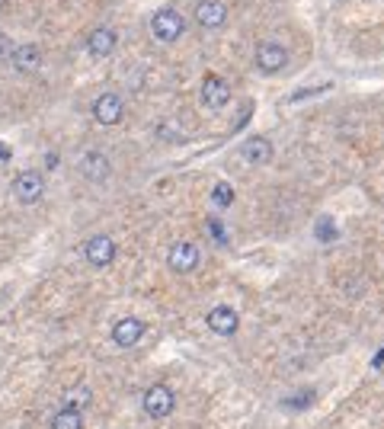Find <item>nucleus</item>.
Masks as SVG:
<instances>
[{
    "label": "nucleus",
    "instance_id": "nucleus-1",
    "mask_svg": "<svg viewBox=\"0 0 384 429\" xmlns=\"http://www.w3.org/2000/svg\"><path fill=\"white\" fill-rule=\"evenodd\" d=\"M141 410L151 416V420H166V416L176 410L173 388H166V384H151L141 398Z\"/></svg>",
    "mask_w": 384,
    "mask_h": 429
},
{
    "label": "nucleus",
    "instance_id": "nucleus-2",
    "mask_svg": "<svg viewBox=\"0 0 384 429\" xmlns=\"http://www.w3.org/2000/svg\"><path fill=\"white\" fill-rule=\"evenodd\" d=\"M183 29H186V23H183V16L173 7H164L151 16V32L157 42H176L183 36Z\"/></svg>",
    "mask_w": 384,
    "mask_h": 429
},
{
    "label": "nucleus",
    "instance_id": "nucleus-3",
    "mask_svg": "<svg viewBox=\"0 0 384 429\" xmlns=\"http://www.w3.org/2000/svg\"><path fill=\"white\" fill-rule=\"evenodd\" d=\"M166 263H170L173 272L186 276V272L199 269V263H202V250H199V244H192V241H176L173 247H170V253H166Z\"/></svg>",
    "mask_w": 384,
    "mask_h": 429
},
{
    "label": "nucleus",
    "instance_id": "nucleus-4",
    "mask_svg": "<svg viewBox=\"0 0 384 429\" xmlns=\"http://www.w3.org/2000/svg\"><path fill=\"white\" fill-rule=\"evenodd\" d=\"M42 192H45V176L38 174V170H23V174L13 180L16 202L32 205V202H38V199H42Z\"/></svg>",
    "mask_w": 384,
    "mask_h": 429
},
{
    "label": "nucleus",
    "instance_id": "nucleus-5",
    "mask_svg": "<svg viewBox=\"0 0 384 429\" xmlns=\"http://www.w3.org/2000/svg\"><path fill=\"white\" fill-rule=\"evenodd\" d=\"M83 256H87L90 266L103 269V266H109L115 260V241L109 234H97V237H90V241L83 244Z\"/></svg>",
    "mask_w": 384,
    "mask_h": 429
},
{
    "label": "nucleus",
    "instance_id": "nucleus-6",
    "mask_svg": "<svg viewBox=\"0 0 384 429\" xmlns=\"http://www.w3.org/2000/svg\"><path fill=\"white\" fill-rule=\"evenodd\" d=\"M122 115H125V99H122L119 93H103V97H97V103H93V119H97L99 125H119Z\"/></svg>",
    "mask_w": 384,
    "mask_h": 429
},
{
    "label": "nucleus",
    "instance_id": "nucleus-7",
    "mask_svg": "<svg viewBox=\"0 0 384 429\" xmlns=\"http://www.w3.org/2000/svg\"><path fill=\"white\" fill-rule=\"evenodd\" d=\"M285 64H288V52L279 42H259L256 45V68L263 74H279Z\"/></svg>",
    "mask_w": 384,
    "mask_h": 429
},
{
    "label": "nucleus",
    "instance_id": "nucleus-8",
    "mask_svg": "<svg viewBox=\"0 0 384 429\" xmlns=\"http://www.w3.org/2000/svg\"><path fill=\"white\" fill-rule=\"evenodd\" d=\"M205 324H208L211 333H218V337H234V333L241 330V317H237V311H234V308H227V304H218V308L208 311Z\"/></svg>",
    "mask_w": 384,
    "mask_h": 429
},
{
    "label": "nucleus",
    "instance_id": "nucleus-9",
    "mask_svg": "<svg viewBox=\"0 0 384 429\" xmlns=\"http://www.w3.org/2000/svg\"><path fill=\"white\" fill-rule=\"evenodd\" d=\"M202 103L208 106V109H225V106L231 103V83L218 74H208L202 80Z\"/></svg>",
    "mask_w": 384,
    "mask_h": 429
},
{
    "label": "nucleus",
    "instance_id": "nucleus-10",
    "mask_svg": "<svg viewBox=\"0 0 384 429\" xmlns=\"http://www.w3.org/2000/svg\"><path fill=\"white\" fill-rule=\"evenodd\" d=\"M141 337H144V321H138V317H122V321L113 324V339H115V346H122V349L138 346Z\"/></svg>",
    "mask_w": 384,
    "mask_h": 429
},
{
    "label": "nucleus",
    "instance_id": "nucleus-11",
    "mask_svg": "<svg viewBox=\"0 0 384 429\" xmlns=\"http://www.w3.org/2000/svg\"><path fill=\"white\" fill-rule=\"evenodd\" d=\"M227 20V7L221 0H199L196 3V23L205 26V29H218Z\"/></svg>",
    "mask_w": 384,
    "mask_h": 429
},
{
    "label": "nucleus",
    "instance_id": "nucleus-12",
    "mask_svg": "<svg viewBox=\"0 0 384 429\" xmlns=\"http://www.w3.org/2000/svg\"><path fill=\"white\" fill-rule=\"evenodd\" d=\"M109 170H113V164H109V157L103 151H87L80 157V174L90 183H103L109 176Z\"/></svg>",
    "mask_w": 384,
    "mask_h": 429
},
{
    "label": "nucleus",
    "instance_id": "nucleus-13",
    "mask_svg": "<svg viewBox=\"0 0 384 429\" xmlns=\"http://www.w3.org/2000/svg\"><path fill=\"white\" fill-rule=\"evenodd\" d=\"M241 157L247 160V164H269L272 160V141L269 138H263V135H250L247 141H243V148H241Z\"/></svg>",
    "mask_w": 384,
    "mask_h": 429
},
{
    "label": "nucleus",
    "instance_id": "nucleus-14",
    "mask_svg": "<svg viewBox=\"0 0 384 429\" xmlns=\"http://www.w3.org/2000/svg\"><path fill=\"white\" fill-rule=\"evenodd\" d=\"M10 61H13V68L20 71V74H36V71L42 68V48L32 45V42L29 45H16Z\"/></svg>",
    "mask_w": 384,
    "mask_h": 429
},
{
    "label": "nucleus",
    "instance_id": "nucleus-15",
    "mask_svg": "<svg viewBox=\"0 0 384 429\" xmlns=\"http://www.w3.org/2000/svg\"><path fill=\"white\" fill-rule=\"evenodd\" d=\"M115 42H119V36H115L113 29L99 26V29H93L90 38H87V52H90L93 58H106V55L115 52Z\"/></svg>",
    "mask_w": 384,
    "mask_h": 429
},
{
    "label": "nucleus",
    "instance_id": "nucleus-16",
    "mask_svg": "<svg viewBox=\"0 0 384 429\" xmlns=\"http://www.w3.org/2000/svg\"><path fill=\"white\" fill-rule=\"evenodd\" d=\"M93 404V391L90 384H71V388H64V398H61V407H68V410H77V414H83L87 407Z\"/></svg>",
    "mask_w": 384,
    "mask_h": 429
},
{
    "label": "nucleus",
    "instance_id": "nucleus-17",
    "mask_svg": "<svg viewBox=\"0 0 384 429\" xmlns=\"http://www.w3.org/2000/svg\"><path fill=\"white\" fill-rule=\"evenodd\" d=\"M52 429H83V414L61 407L58 414L52 416Z\"/></svg>",
    "mask_w": 384,
    "mask_h": 429
},
{
    "label": "nucleus",
    "instance_id": "nucleus-18",
    "mask_svg": "<svg viewBox=\"0 0 384 429\" xmlns=\"http://www.w3.org/2000/svg\"><path fill=\"white\" fill-rule=\"evenodd\" d=\"M211 199H215V205H218V209H227V205L234 202V189L227 186V183H218V186H215V192H211Z\"/></svg>",
    "mask_w": 384,
    "mask_h": 429
},
{
    "label": "nucleus",
    "instance_id": "nucleus-19",
    "mask_svg": "<svg viewBox=\"0 0 384 429\" xmlns=\"http://www.w3.org/2000/svg\"><path fill=\"white\" fill-rule=\"evenodd\" d=\"M208 231H211V237H215V241H221V244L227 241V237H225V225H221V221L211 218V221H208Z\"/></svg>",
    "mask_w": 384,
    "mask_h": 429
},
{
    "label": "nucleus",
    "instance_id": "nucleus-20",
    "mask_svg": "<svg viewBox=\"0 0 384 429\" xmlns=\"http://www.w3.org/2000/svg\"><path fill=\"white\" fill-rule=\"evenodd\" d=\"M3 58H13V42L0 32V61H3Z\"/></svg>",
    "mask_w": 384,
    "mask_h": 429
},
{
    "label": "nucleus",
    "instance_id": "nucleus-21",
    "mask_svg": "<svg viewBox=\"0 0 384 429\" xmlns=\"http://www.w3.org/2000/svg\"><path fill=\"white\" fill-rule=\"evenodd\" d=\"M320 234H324V241H333V237H336V231H333L330 221H324V225H317V237H320Z\"/></svg>",
    "mask_w": 384,
    "mask_h": 429
},
{
    "label": "nucleus",
    "instance_id": "nucleus-22",
    "mask_svg": "<svg viewBox=\"0 0 384 429\" xmlns=\"http://www.w3.org/2000/svg\"><path fill=\"white\" fill-rule=\"evenodd\" d=\"M375 365H384V349H381V353L375 356Z\"/></svg>",
    "mask_w": 384,
    "mask_h": 429
},
{
    "label": "nucleus",
    "instance_id": "nucleus-23",
    "mask_svg": "<svg viewBox=\"0 0 384 429\" xmlns=\"http://www.w3.org/2000/svg\"><path fill=\"white\" fill-rule=\"evenodd\" d=\"M0 7H3V0H0Z\"/></svg>",
    "mask_w": 384,
    "mask_h": 429
}]
</instances>
